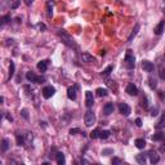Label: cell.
<instances>
[{
	"mask_svg": "<svg viewBox=\"0 0 165 165\" xmlns=\"http://www.w3.org/2000/svg\"><path fill=\"white\" fill-rule=\"evenodd\" d=\"M112 150H110V148H108V150H103V151H102V155H107V154H112Z\"/></svg>",
	"mask_w": 165,
	"mask_h": 165,
	"instance_id": "obj_34",
	"label": "cell"
},
{
	"mask_svg": "<svg viewBox=\"0 0 165 165\" xmlns=\"http://www.w3.org/2000/svg\"><path fill=\"white\" fill-rule=\"evenodd\" d=\"M58 35H60V36L63 39V43H65V44H67L69 46H74V40L69 36L65 32V31H60V32H58Z\"/></svg>",
	"mask_w": 165,
	"mask_h": 165,
	"instance_id": "obj_8",
	"label": "cell"
},
{
	"mask_svg": "<svg viewBox=\"0 0 165 165\" xmlns=\"http://www.w3.org/2000/svg\"><path fill=\"white\" fill-rule=\"evenodd\" d=\"M56 160H57V164H65V155L62 154V152H58V154L56 155Z\"/></svg>",
	"mask_w": 165,
	"mask_h": 165,
	"instance_id": "obj_21",
	"label": "cell"
},
{
	"mask_svg": "<svg viewBox=\"0 0 165 165\" xmlns=\"http://www.w3.org/2000/svg\"><path fill=\"white\" fill-rule=\"evenodd\" d=\"M43 97L46 98V99H49V98H52L54 96V93H56V89L53 88L52 85H48V86H45L44 89H43Z\"/></svg>",
	"mask_w": 165,
	"mask_h": 165,
	"instance_id": "obj_4",
	"label": "cell"
},
{
	"mask_svg": "<svg viewBox=\"0 0 165 165\" xmlns=\"http://www.w3.org/2000/svg\"><path fill=\"white\" fill-rule=\"evenodd\" d=\"M22 116L25 117V119H29V115H27V111H26V110H22Z\"/></svg>",
	"mask_w": 165,
	"mask_h": 165,
	"instance_id": "obj_36",
	"label": "cell"
},
{
	"mask_svg": "<svg viewBox=\"0 0 165 165\" xmlns=\"http://www.w3.org/2000/svg\"><path fill=\"white\" fill-rule=\"evenodd\" d=\"M18 4H19V0H13L10 4V8H13V9H15V8L18 7Z\"/></svg>",
	"mask_w": 165,
	"mask_h": 165,
	"instance_id": "obj_32",
	"label": "cell"
},
{
	"mask_svg": "<svg viewBox=\"0 0 165 165\" xmlns=\"http://www.w3.org/2000/svg\"><path fill=\"white\" fill-rule=\"evenodd\" d=\"M134 144H136V147H137V148H139V150H142V148H144V147H146V141H144V139H142V138H138V139H136Z\"/></svg>",
	"mask_w": 165,
	"mask_h": 165,
	"instance_id": "obj_17",
	"label": "cell"
},
{
	"mask_svg": "<svg viewBox=\"0 0 165 165\" xmlns=\"http://www.w3.org/2000/svg\"><path fill=\"white\" fill-rule=\"evenodd\" d=\"M48 66H49V61L48 60H43L38 63V70L41 72H45L48 70Z\"/></svg>",
	"mask_w": 165,
	"mask_h": 165,
	"instance_id": "obj_12",
	"label": "cell"
},
{
	"mask_svg": "<svg viewBox=\"0 0 165 165\" xmlns=\"http://www.w3.org/2000/svg\"><path fill=\"white\" fill-rule=\"evenodd\" d=\"M159 76H160V79L165 80V67H164V66H161L160 70H159Z\"/></svg>",
	"mask_w": 165,
	"mask_h": 165,
	"instance_id": "obj_28",
	"label": "cell"
},
{
	"mask_svg": "<svg viewBox=\"0 0 165 165\" xmlns=\"http://www.w3.org/2000/svg\"><path fill=\"white\" fill-rule=\"evenodd\" d=\"M32 142V133H25L22 137H18L19 144H29Z\"/></svg>",
	"mask_w": 165,
	"mask_h": 165,
	"instance_id": "obj_3",
	"label": "cell"
},
{
	"mask_svg": "<svg viewBox=\"0 0 165 165\" xmlns=\"http://www.w3.org/2000/svg\"><path fill=\"white\" fill-rule=\"evenodd\" d=\"M14 75V63L10 61V66H9V77H13Z\"/></svg>",
	"mask_w": 165,
	"mask_h": 165,
	"instance_id": "obj_30",
	"label": "cell"
},
{
	"mask_svg": "<svg viewBox=\"0 0 165 165\" xmlns=\"http://www.w3.org/2000/svg\"><path fill=\"white\" fill-rule=\"evenodd\" d=\"M160 151H161V152H165V143H163V146L160 147Z\"/></svg>",
	"mask_w": 165,
	"mask_h": 165,
	"instance_id": "obj_40",
	"label": "cell"
},
{
	"mask_svg": "<svg viewBox=\"0 0 165 165\" xmlns=\"http://www.w3.org/2000/svg\"><path fill=\"white\" fill-rule=\"evenodd\" d=\"M81 60L82 62H86V63H92V62L96 61V58L89 53H81Z\"/></svg>",
	"mask_w": 165,
	"mask_h": 165,
	"instance_id": "obj_13",
	"label": "cell"
},
{
	"mask_svg": "<svg viewBox=\"0 0 165 165\" xmlns=\"http://www.w3.org/2000/svg\"><path fill=\"white\" fill-rule=\"evenodd\" d=\"M124 62H125V67H127V69H129V70L134 69V66H136V57H134V54L132 53L130 49L127 50V54H125Z\"/></svg>",
	"mask_w": 165,
	"mask_h": 165,
	"instance_id": "obj_1",
	"label": "cell"
},
{
	"mask_svg": "<svg viewBox=\"0 0 165 165\" xmlns=\"http://www.w3.org/2000/svg\"><path fill=\"white\" fill-rule=\"evenodd\" d=\"M136 124H137V127H142V120L138 117V119L136 120Z\"/></svg>",
	"mask_w": 165,
	"mask_h": 165,
	"instance_id": "obj_35",
	"label": "cell"
},
{
	"mask_svg": "<svg viewBox=\"0 0 165 165\" xmlns=\"http://www.w3.org/2000/svg\"><path fill=\"white\" fill-rule=\"evenodd\" d=\"M96 93H97V96H98V97H106V96H107V89L98 88V89L96 90Z\"/></svg>",
	"mask_w": 165,
	"mask_h": 165,
	"instance_id": "obj_24",
	"label": "cell"
},
{
	"mask_svg": "<svg viewBox=\"0 0 165 165\" xmlns=\"http://www.w3.org/2000/svg\"><path fill=\"white\" fill-rule=\"evenodd\" d=\"M148 155H146V154H139L138 156H137V161H138L139 164H144L146 163V158H147Z\"/></svg>",
	"mask_w": 165,
	"mask_h": 165,
	"instance_id": "obj_25",
	"label": "cell"
},
{
	"mask_svg": "<svg viewBox=\"0 0 165 165\" xmlns=\"http://www.w3.org/2000/svg\"><path fill=\"white\" fill-rule=\"evenodd\" d=\"M10 21V15H4L3 17V22H1V25H5V23H8Z\"/></svg>",
	"mask_w": 165,
	"mask_h": 165,
	"instance_id": "obj_31",
	"label": "cell"
},
{
	"mask_svg": "<svg viewBox=\"0 0 165 165\" xmlns=\"http://www.w3.org/2000/svg\"><path fill=\"white\" fill-rule=\"evenodd\" d=\"M26 79L29 80L30 82H40V81L44 80L43 77L38 76L36 74H34V72H27V74H26Z\"/></svg>",
	"mask_w": 165,
	"mask_h": 165,
	"instance_id": "obj_6",
	"label": "cell"
},
{
	"mask_svg": "<svg viewBox=\"0 0 165 165\" xmlns=\"http://www.w3.org/2000/svg\"><path fill=\"white\" fill-rule=\"evenodd\" d=\"M46 9H48V15H52L53 14V4L50 3V1L46 4Z\"/></svg>",
	"mask_w": 165,
	"mask_h": 165,
	"instance_id": "obj_29",
	"label": "cell"
},
{
	"mask_svg": "<svg viewBox=\"0 0 165 165\" xmlns=\"http://www.w3.org/2000/svg\"><path fill=\"white\" fill-rule=\"evenodd\" d=\"M148 158H150V163L151 164H158L159 160H160V156L156 154V152H154V151L148 152Z\"/></svg>",
	"mask_w": 165,
	"mask_h": 165,
	"instance_id": "obj_14",
	"label": "cell"
},
{
	"mask_svg": "<svg viewBox=\"0 0 165 165\" xmlns=\"http://www.w3.org/2000/svg\"><path fill=\"white\" fill-rule=\"evenodd\" d=\"M94 121H96V116H94V113L92 110H86L85 115H84V123L86 127H92L94 124Z\"/></svg>",
	"mask_w": 165,
	"mask_h": 165,
	"instance_id": "obj_2",
	"label": "cell"
},
{
	"mask_svg": "<svg viewBox=\"0 0 165 165\" xmlns=\"http://www.w3.org/2000/svg\"><path fill=\"white\" fill-rule=\"evenodd\" d=\"M119 111L121 115H124V116H129L130 115V107L127 105V103H124V102H121V103H119Z\"/></svg>",
	"mask_w": 165,
	"mask_h": 165,
	"instance_id": "obj_5",
	"label": "cell"
},
{
	"mask_svg": "<svg viewBox=\"0 0 165 165\" xmlns=\"http://www.w3.org/2000/svg\"><path fill=\"white\" fill-rule=\"evenodd\" d=\"M138 30H139V25H137L136 27H134V30H133V32L130 34V36H129V39H128V41H132L133 40V38L137 35V32H138Z\"/></svg>",
	"mask_w": 165,
	"mask_h": 165,
	"instance_id": "obj_26",
	"label": "cell"
},
{
	"mask_svg": "<svg viewBox=\"0 0 165 165\" xmlns=\"http://www.w3.org/2000/svg\"><path fill=\"white\" fill-rule=\"evenodd\" d=\"M151 115H152V116H156V115H158V108L152 110V111H151Z\"/></svg>",
	"mask_w": 165,
	"mask_h": 165,
	"instance_id": "obj_38",
	"label": "cell"
},
{
	"mask_svg": "<svg viewBox=\"0 0 165 165\" xmlns=\"http://www.w3.org/2000/svg\"><path fill=\"white\" fill-rule=\"evenodd\" d=\"M76 92H77V86L76 85H74V86H70V88L67 89V97H69V99H76Z\"/></svg>",
	"mask_w": 165,
	"mask_h": 165,
	"instance_id": "obj_9",
	"label": "cell"
},
{
	"mask_svg": "<svg viewBox=\"0 0 165 165\" xmlns=\"http://www.w3.org/2000/svg\"><path fill=\"white\" fill-rule=\"evenodd\" d=\"M85 105H86V107L90 108L92 106L94 105V97H93V93L92 92H85Z\"/></svg>",
	"mask_w": 165,
	"mask_h": 165,
	"instance_id": "obj_7",
	"label": "cell"
},
{
	"mask_svg": "<svg viewBox=\"0 0 165 165\" xmlns=\"http://www.w3.org/2000/svg\"><path fill=\"white\" fill-rule=\"evenodd\" d=\"M155 128L156 129H163V128H165V112L161 115V117L159 119V121L155 124Z\"/></svg>",
	"mask_w": 165,
	"mask_h": 165,
	"instance_id": "obj_16",
	"label": "cell"
},
{
	"mask_svg": "<svg viewBox=\"0 0 165 165\" xmlns=\"http://www.w3.org/2000/svg\"><path fill=\"white\" fill-rule=\"evenodd\" d=\"M163 31H164V22L161 21V22H160L158 26H155V29H154V32H155L156 35H161V34H163Z\"/></svg>",
	"mask_w": 165,
	"mask_h": 165,
	"instance_id": "obj_18",
	"label": "cell"
},
{
	"mask_svg": "<svg viewBox=\"0 0 165 165\" xmlns=\"http://www.w3.org/2000/svg\"><path fill=\"white\" fill-rule=\"evenodd\" d=\"M76 133H80V129H77V128H74L70 130V134H76Z\"/></svg>",
	"mask_w": 165,
	"mask_h": 165,
	"instance_id": "obj_33",
	"label": "cell"
},
{
	"mask_svg": "<svg viewBox=\"0 0 165 165\" xmlns=\"http://www.w3.org/2000/svg\"><path fill=\"white\" fill-rule=\"evenodd\" d=\"M164 133L159 132V133H155L154 136H152V141H155V142H159V141H163L164 139Z\"/></svg>",
	"mask_w": 165,
	"mask_h": 165,
	"instance_id": "obj_20",
	"label": "cell"
},
{
	"mask_svg": "<svg viewBox=\"0 0 165 165\" xmlns=\"http://www.w3.org/2000/svg\"><path fill=\"white\" fill-rule=\"evenodd\" d=\"M25 3L27 4V5H31V4L34 3V0H25Z\"/></svg>",
	"mask_w": 165,
	"mask_h": 165,
	"instance_id": "obj_39",
	"label": "cell"
},
{
	"mask_svg": "<svg viewBox=\"0 0 165 165\" xmlns=\"http://www.w3.org/2000/svg\"><path fill=\"white\" fill-rule=\"evenodd\" d=\"M120 163H121V160H120V159H117V158L112 159V164H120Z\"/></svg>",
	"mask_w": 165,
	"mask_h": 165,
	"instance_id": "obj_37",
	"label": "cell"
},
{
	"mask_svg": "<svg viewBox=\"0 0 165 165\" xmlns=\"http://www.w3.org/2000/svg\"><path fill=\"white\" fill-rule=\"evenodd\" d=\"M127 93L129 96H137V94H138V88H137L133 82H129L127 86Z\"/></svg>",
	"mask_w": 165,
	"mask_h": 165,
	"instance_id": "obj_10",
	"label": "cell"
},
{
	"mask_svg": "<svg viewBox=\"0 0 165 165\" xmlns=\"http://www.w3.org/2000/svg\"><path fill=\"white\" fill-rule=\"evenodd\" d=\"M110 134H111V133H110V130H103V132H101V137H99V138L107 139L108 137H110Z\"/></svg>",
	"mask_w": 165,
	"mask_h": 165,
	"instance_id": "obj_27",
	"label": "cell"
},
{
	"mask_svg": "<svg viewBox=\"0 0 165 165\" xmlns=\"http://www.w3.org/2000/svg\"><path fill=\"white\" fill-rule=\"evenodd\" d=\"M113 70V66L112 65H110V66H107V67H106L103 71H102V76L103 77H106V76H108L110 74H111V71Z\"/></svg>",
	"mask_w": 165,
	"mask_h": 165,
	"instance_id": "obj_22",
	"label": "cell"
},
{
	"mask_svg": "<svg viewBox=\"0 0 165 165\" xmlns=\"http://www.w3.org/2000/svg\"><path fill=\"white\" fill-rule=\"evenodd\" d=\"M142 69L144 70V71H147V72H152L155 70V66L150 61H143L142 62Z\"/></svg>",
	"mask_w": 165,
	"mask_h": 165,
	"instance_id": "obj_11",
	"label": "cell"
},
{
	"mask_svg": "<svg viewBox=\"0 0 165 165\" xmlns=\"http://www.w3.org/2000/svg\"><path fill=\"white\" fill-rule=\"evenodd\" d=\"M113 112V103H106L103 107V113L105 115H111Z\"/></svg>",
	"mask_w": 165,
	"mask_h": 165,
	"instance_id": "obj_15",
	"label": "cell"
},
{
	"mask_svg": "<svg viewBox=\"0 0 165 165\" xmlns=\"http://www.w3.org/2000/svg\"><path fill=\"white\" fill-rule=\"evenodd\" d=\"M101 137V129H94V130L90 133V138L92 139H96V138H99Z\"/></svg>",
	"mask_w": 165,
	"mask_h": 165,
	"instance_id": "obj_23",
	"label": "cell"
},
{
	"mask_svg": "<svg viewBox=\"0 0 165 165\" xmlns=\"http://www.w3.org/2000/svg\"><path fill=\"white\" fill-rule=\"evenodd\" d=\"M9 146H10V141L8 139V138H4V139H3V142H1V150H3L4 152H5V151H8Z\"/></svg>",
	"mask_w": 165,
	"mask_h": 165,
	"instance_id": "obj_19",
	"label": "cell"
}]
</instances>
